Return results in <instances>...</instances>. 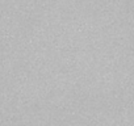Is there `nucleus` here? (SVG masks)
<instances>
[]
</instances>
